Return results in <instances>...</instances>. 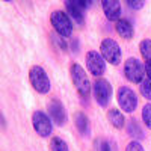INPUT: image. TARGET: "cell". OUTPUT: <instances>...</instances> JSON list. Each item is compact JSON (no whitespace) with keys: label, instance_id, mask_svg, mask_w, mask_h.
Here are the masks:
<instances>
[{"label":"cell","instance_id":"1","mask_svg":"<svg viewBox=\"0 0 151 151\" xmlns=\"http://www.w3.org/2000/svg\"><path fill=\"white\" fill-rule=\"evenodd\" d=\"M70 74H71V80L76 86V89H77V92L80 94V97L88 98L91 94V82L88 79L86 71L82 68V65L73 64L70 67Z\"/></svg>","mask_w":151,"mask_h":151},{"label":"cell","instance_id":"19","mask_svg":"<svg viewBox=\"0 0 151 151\" xmlns=\"http://www.w3.org/2000/svg\"><path fill=\"white\" fill-rule=\"evenodd\" d=\"M139 52L147 60H151V40H142L141 41Z\"/></svg>","mask_w":151,"mask_h":151},{"label":"cell","instance_id":"2","mask_svg":"<svg viewBox=\"0 0 151 151\" xmlns=\"http://www.w3.org/2000/svg\"><path fill=\"white\" fill-rule=\"evenodd\" d=\"M29 80H30V85L33 86V89L40 94H48L50 92V79L45 73V70L40 65H33L30 70H29Z\"/></svg>","mask_w":151,"mask_h":151},{"label":"cell","instance_id":"21","mask_svg":"<svg viewBox=\"0 0 151 151\" xmlns=\"http://www.w3.org/2000/svg\"><path fill=\"white\" fill-rule=\"evenodd\" d=\"M142 121L145 122V125L151 130V103L145 104L142 109Z\"/></svg>","mask_w":151,"mask_h":151},{"label":"cell","instance_id":"18","mask_svg":"<svg viewBox=\"0 0 151 151\" xmlns=\"http://www.w3.org/2000/svg\"><path fill=\"white\" fill-rule=\"evenodd\" d=\"M50 150L52 151H70L68 144L59 136H55L52 139V142H50Z\"/></svg>","mask_w":151,"mask_h":151},{"label":"cell","instance_id":"5","mask_svg":"<svg viewBox=\"0 0 151 151\" xmlns=\"http://www.w3.org/2000/svg\"><path fill=\"white\" fill-rule=\"evenodd\" d=\"M124 76L127 80L141 85L145 76V65H142V62L136 58H129L124 62Z\"/></svg>","mask_w":151,"mask_h":151},{"label":"cell","instance_id":"3","mask_svg":"<svg viewBox=\"0 0 151 151\" xmlns=\"http://www.w3.org/2000/svg\"><path fill=\"white\" fill-rule=\"evenodd\" d=\"M50 21L58 35L62 38H68L73 33V21L64 11H53L50 15Z\"/></svg>","mask_w":151,"mask_h":151},{"label":"cell","instance_id":"11","mask_svg":"<svg viewBox=\"0 0 151 151\" xmlns=\"http://www.w3.org/2000/svg\"><path fill=\"white\" fill-rule=\"evenodd\" d=\"M103 12L109 21H118L121 15V3L116 0H104L101 2Z\"/></svg>","mask_w":151,"mask_h":151},{"label":"cell","instance_id":"12","mask_svg":"<svg viewBox=\"0 0 151 151\" xmlns=\"http://www.w3.org/2000/svg\"><path fill=\"white\" fill-rule=\"evenodd\" d=\"M65 8H67L68 17L71 18V21L77 23V24L85 23V9L82 8L80 2H65Z\"/></svg>","mask_w":151,"mask_h":151},{"label":"cell","instance_id":"27","mask_svg":"<svg viewBox=\"0 0 151 151\" xmlns=\"http://www.w3.org/2000/svg\"><path fill=\"white\" fill-rule=\"evenodd\" d=\"M2 129H3V130L6 129V119H5V115H2Z\"/></svg>","mask_w":151,"mask_h":151},{"label":"cell","instance_id":"13","mask_svg":"<svg viewBox=\"0 0 151 151\" xmlns=\"http://www.w3.org/2000/svg\"><path fill=\"white\" fill-rule=\"evenodd\" d=\"M115 29L116 32L119 33V36L122 38V40H132V38L134 36V27L133 24L125 20V18H119L115 24Z\"/></svg>","mask_w":151,"mask_h":151},{"label":"cell","instance_id":"16","mask_svg":"<svg viewBox=\"0 0 151 151\" xmlns=\"http://www.w3.org/2000/svg\"><path fill=\"white\" fill-rule=\"evenodd\" d=\"M107 119L109 122L113 125L115 129H122L125 125V118H124V113L118 109H110L107 112Z\"/></svg>","mask_w":151,"mask_h":151},{"label":"cell","instance_id":"20","mask_svg":"<svg viewBox=\"0 0 151 151\" xmlns=\"http://www.w3.org/2000/svg\"><path fill=\"white\" fill-rule=\"evenodd\" d=\"M139 91H141V94H142L144 98L151 100V80L144 79V82L139 85Z\"/></svg>","mask_w":151,"mask_h":151},{"label":"cell","instance_id":"14","mask_svg":"<svg viewBox=\"0 0 151 151\" xmlns=\"http://www.w3.org/2000/svg\"><path fill=\"white\" fill-rule=\"evenodd\" d=\"M74 124L77 127L79 133L82 136H89L91 134V124H89V119L85 115L83 112H77L74 115Z\"/></svg>","mask_w":151,"mask_h":151},{"label":"cell","instance_id":"7","mask_svg":"<svg viewBox=\"0 0 151 151\" xmlns=\"http://www.w3.org/2000/svg\"><path fill=\"white\" fill-rule=\"evenodd\" d=\"M32 125H33V130L41 137H47V136L52 134L53 121L50 119V116L47 115L45 112H42V110L33 112V115H32Z\"/></svg>","mask_w":151,"mask_h":151},{"label":"cell","instance_id":"10","mask_svg":"<svg viewBox=\"0 0 151 151\" xmlns=\"http://www.w3.org/2000/svg\"><path fill=\"white\" fill-rule=\"evenodd\" d=\"M48 116L53 121V124L58 125V127L65 125L67 119H68L67 110H65L64 104H62L59 100H52V101H50V104H48Z\"/></svg>","mask_w":151,"mask_h":151},{"label":"cell","instance_id":"15","mask_svg":"<svg viewBox=\"0 0 151 151\" xmlns=\"http://www.w3.org/2000/svg\"><path fill=\"white\" fill-rule=\"evenodd\" d=\"M127 133H129L130 137H133L134 141H141V139L145 137V133L142 130V125L137 122L136 119H133V118L127 122Z\"/></svg>","mask_w":151,"mask_h":151},{"label":"cell","instance_id":"22","mask_svg":"<svg viewBox=\"0 0 151 151\" xmlns=\"http://www.w3.org/2000/svg\"><path fill=\"white\" fill-rule=\"evenodd\" d=\"M52 38H53V40L56 41V44H59V47H60L62 50H68V44L64 41V38H62L60 35H58V33L55 32V33L52 35Z\"/></svg>","mask_w":151,"mask_h":151},{"label":"cell","instance_id":"24","mask_svg":"<svg viewBox=\"0 0 151 151\" xmlns=\"http://www.w3.org/2000/svg\"><path fill=\"white\" fill-rule=\"evenodd\" d=\"M144 2H137V0H129V2H127V6L129 8H132V9H142L144 8Z\"/></svg>","mask_w":151,"mask_h":151},{"label":"cell","instance_id":"9","mask_svg":"<svg viewBox=\"0 0 151 151\" xmlns=\"http://www.w3.org/2000/svg\"><path fill=\"white\" fill-rule=\"evenodd\" d=\"M86 68L94 77H101L106 73V60L101 56V53L95 52V50H89L86 53Z\"/></svg>","mask_w":151,"mask_h":151},{"label":"cell","instance_id":"6","mask_svg":"<svg viewBox=\"0 0 151 151\" xmlns=\"http://www.w3.org/2000/svg\"><path fill=\"white\" fill-rule=\"evenodd\" d=\"M92 89H94V98H95V101L98 103V106H101V107L109 106L112 94H113L112 85L106 79H97L94 82Z\"/></svg>","mask_w":151,"mask_h":151},{"label":"cell","instance_id":"4","mask_svg":"<svg viewBox=\"0 0 151 151\" xmlns=\"http://www.w3.org/2000/svg\"><path fill=\"white\" fill-rule=\"evenodd\" d=\"M100 53H101L104 60L109 62L110 65H119L122 55H121V48L115 40H112V38L103 40L101 45H100Z\"/></svg>","mask_w":151,"mask_h":151},{"label":"cell","instance_id":"17","mask_svg":"<svg viewBox=\"0 0 151 151\" xmlns=\"http://www.w3.org/2000/svg\"><path fill=\"white\" fill-rule=\"evenodd\" d=\"M95 151H118V145L113 139H97L95 141Z\"/></svg>","mask_w":151,"mask_h":151},{"label":"cell","instance_id":"25","mask_svg":"<svg viewBox=\"0 0 151 151\" xmlns=\"http://www.w3.org/2000/svg\"><path fill=\"white\" fill-rule=\"evenodd\" d=\"M145 74H147L148 80H151V60L145 62Z\"/></svg>","mask_w":151,"mask_h":151},{"label":"cell","instance_id":"26","mask_svg":"<svg viewBox=\"0 0 151 151\" xmlns=\"http://www.w3.org/2000/svg\"><path fill=\"white\" fill-rule=\"evenodd\" d=\"M80 5H82V8L86 11L88 8H91V6L94 5V2H86V0H83V2H80Z\"/></svg>","mask_w":151,"mask_h":151},{"label":"cell","instance_id":"8","mask_svg":"<svg viewBox=\"0 0 151 151\" xmlns=\"http://www.w3.org/2000/svg\"><path fill=\"white\" fill-rule=\"evenodd\" d=\"M116 100H118L119 107L127 113L134 112L136 107H137V95L129 86H121L119 88L118 94H116Z\"/></svg>","mask_w":151,"mask_h":151},{"label":"cell","instance_id":"23","mask_svg":"<svg viewBox=\"0 0 151 151\" xmlns=\"http://www.w3.org/2000/svg\"><path fill=\"white\" fill-rule=\"evenodd\" d=\"M125 151H145V150H144L142 144H139L137 141H133L125 147Z\"/></svg>","mask_w":151,"mask_h":151}]
</instances>
